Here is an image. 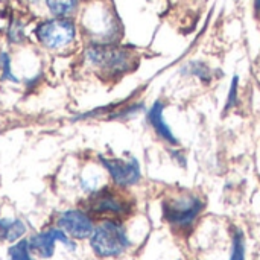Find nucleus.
<instances>
[{
    "mask_svg": "<svg viewBox=\"0 0 260 260\" xmlns=\"http://www.w3.org/2000/svg\"><path fill=\"white\" fill-rule=\"evenodd\" d=\"M30 248H29V241L20 239L14 245L9 247L8 250V257L9 260H34L30 256Z\"/></svg>",
    "mask_w": 260,
    "mask_h": 260,
    "instance_id": "nucleus-13",
    "label": "nucleus"
},
{
    "mask_svg": "<svg viewBox=\"0 0 260 260\" xmlns=\"http://www.w3.org/2000/svg\"><path fill=\"white\" fill-rule=\"evenodd\" d=\"M131 212V203L120 192L102 187L94 190L87 200V213L105 219H119Z\"/></svg>",
    "mask_w": 260,
    "mask_h": 260,
    "instance_id": "nucleus-4",
    "label": "nucleus"
},
{
    "mask_svg": "<svg viewBox=\"0 0 260 260\" xmlns=\"http://www.w3.org/2000/svg\"><path fill=\"white\" fill-rule=\"evenodd\" d=\"M85 59L110 76L125 73L133 64V56L126 49L105 43L90 44L85 49Z\"/></svg>",
    "mask_w": 260,
    "mask_h": 260,
    "instance_id": "nucleus-2",
    "label": "nucleus"
},
{
    "mask_svg": "<svg viewBox=\"0 0 260 260\" xmlns=\"http://www.w3.org/2000/svg\"><path fill=\"white\" fill-rule=\"evenodd\" d=\"M163 218L177 229H187L195 222L204 209V203L197 195H180L163 201Z\"/></svg>",
    "mask_w": 260,
    "mask_h": 260,
    "instance_id": "nucleus-5",
    "label": "nucleus"
},
{
    "mask_svg": "<svg viewBox=\"0 0 260 260\" xmlns=\"http://www.w3.org/2000/svg\"><path fill=\"white\" fill-rule=\"evenodd\" d=\"M163 111H165V104L160 101H155L148 111V122L154 128V131L157 133V136L160 139H163L165 142H168L171 145H177L178 140H177L175 134L172 133L171 126L168 125Z\"/></svg>",
    "mask_w": 260,
    "mask_h": 260,
    "instance_id": "nucleus-9",
    "label": "nucleus"
},
{
    "mask_svg": "<svg viewBox=\"0 0 260 260\" xmlns=\"http://www.w3.org/2000/svg\"><path fill=\"white\" fill-rule=\"evenodd\" d=\"M47 11L53 17H70L79 5V0H44Z\"/></svg>",
    "mask_w": 260,
    "mask_h": 260,
    "instance_id": "nucleus-11",
    "label": "nucleus"
},
{
    "mask_svg": "<svg viewBox=\"0 0 260 260\" xmlns=\"http://www.w3.org/2000/svg\"><path fill=\"white\" fill-rule=\"evenodd\" d=\"M8 41L12 44H20L24 41V24L20 18H12L6 30Z\"/></svg>",
    "mask_w": 260,
    "mask_h": 260,
    "instance_id": "nucleus-14",
    "label": "nucleus"
},
{
    "mask_svg": "<svg viewBox=\"0 0 260 260\" xmlns=\"http://www.w3.org/2000/svg\"><path fill=\"white\" fill-rule=\"evenodd\" d=\"M230 260H245V239L239 230H236L235 236H233V247H232Z\"/></svg>",
    "mask_w": 260,
    "mask_h": 260,
    "instance_id": "nucleus-15",
    "label": "nucleus"
},
{
    "mask_svg": "<svg viewBox=\"0 0 260 260\" xmlns=\"http://www.w3.org/2000/svg\"><path fill=\"white\" fill-rule=\"evenodd\" d=\"M101 165L104 169L108 172L111 180L114 181L116 186L119 187H128L134 186L140 181L142 178V171L140 165L136 158H107V157H99Z\"/></svg>",
    "mask_w": 260,
    "mask_h": 260,
    "instance_id": "nucleus-7",
    "label": "nucleus"
},
{
    "mask_svg": "<svg viewBox=\"0 0 260 260\" xmlns=\"http://www.w3.org/2000/svg\"><path fill=\"white\" fill-rule=\"evenodd\" d=\"M26 230H27V227L21 219L0 218V244L2 242L14 244L17 241H20L24 236Z\"/></svg>",
    "mask_w": 260,
    "mask_h": 260,
    "instance_id": "nucleus-10",
    "label": "nucleus"
},
{
    "mask_svg": "<svg viewBox=\"0 0 260 260\" xmlns=\"http://www.w3.org/2000/svg\"><path fill=\"white\" fill-rule=\"evenodd\" d=\"M56 227L64 230L73 239H90L94 224L91 216L79 209H69L58 215Z\"/></svg>",
    "mask_w": 260,
    "mask_h": 260,
    "instance_id": "nucleus-8",
    "label": "nucleus"
},
{
    "mask_svg": "<svg viewBox=\"0 0 260 260\" xmlns=\"http://www.w3.org/2000/svg\"><path fill=\"white\" fill-rule=\"evenodd\" d=\"M90 247L98 257L108 259L122 256L131 247V241L119 219H104L94 227L90 236Z\"/></svg>",
    "mask_w": 260,
    "mask_h": 260,
    "instance_id": "nucleus-1",
    "label": "nucleus"
},
{
    "mask_svg": "<svg viewBox=\"0 0 260 260\" xmlns=\"http://www.w3.org/2000/svg\"><path fill=\"white\" fill-rule=\"evenodd\" d=\"M0 78L2 81L6 82H12V84H18L20 79L15 76V73L12 72V61H11V55L6 50L0 52Z\"/></svg>",
    "mask_w": 260,
    "mask_h": 260,
    "instance_id": "nucleus-12",
    "label": "nucleus"
},
{
    "mask_svg": "<svg viewBox=\"0 0 260 260\" xmlns=\"http://www.w3.org/2000/svg\"><path fill=\"white\" fill-rule=\"evenodd\" d=\"M56 242L62 244L70 251L76 250V245L72 241V238L64 230H61L59 227H50V229H46V230L34 235L29 239V248L38 257L50 259L55 253V244Z\"/></svg>",
    "mask_w": 260,
    "mask_h": 260,
    "instance_id": "nucleus-6",
    "label": "nucleus"
},
{
    "mask_svg": "<svg viewBox=\"0 0 260 260\" xmlns=\"http://www.w3.org/2000/svg\"><path fill=\"white\" fill-rule=\"evenodd\" d=\"M254 3H256V8H257V11H260V0H254Z\"/></svg>",
    "mask_w": 260,
    "mask_h": 260,
    "instance_id": "nucleus-17",
    "label": "nucleus"
},
{
    "mask_svg": "<svg viewBox=\"0 0 260 260\" xmlns=\"http://www.w3.org/2000/svg\"><path fill=\"white\" fill-rule=\"evenodd\" d=\"M238 82H239V79H238V76H235L233 81H232V85H230V93H229V98H227L225 110L232 108L236 104V99H238Z\"/></svg>",
    "mask_w": 260,
    "mask_h": 260,
    "instance_id": "nucleus-16",
    "label": "nucleus"
},
{
    "mask_svg": "<svg viewBox=\"0 0 260 260\" xmlns=\"http://www.w3.org/2000/svg\"><path fill=\"white\" fill-rule=\"evenodd\" d=\"M76 24L69 17H52L43 20L34 29L37 41L49 50H59L72 44L76 38Z\"/></svg>",
    "mask_w": 260,
    "mask_h": 260,
    "instance_id": "nucleus-3",
    "label": "nucleus"
}]
</instances>
